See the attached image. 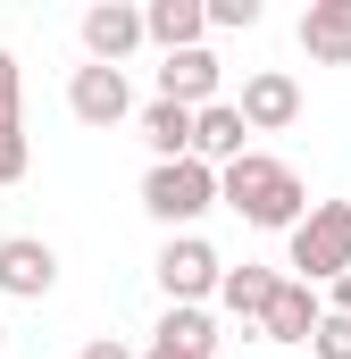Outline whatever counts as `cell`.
I'll use <instances>...</instances> for the list:
<instances>
[{"mask_svg":"<svg viewBox=\"0 0 351 359\" xmlns=\"http://www.w3.org/2000/svg\"><path fill=\"white\" fill-rule=\"evenodd\" d=\"M326 318V301L310 292V284H276V301H267V318H260V343H310V326Z\"/></svg>","mask_w":351,"mask_h":359,"instance_id":"cell-12","label":"cell"},{"mask_svg":"<svg viewBox=\"0 0 351 359\" xmlns=\"http://www.w3.org/2000/svg\"><path fill=\"white\" fill-rule=\"evenodd\" d=\"M84 359H134V351H126L117 334H92V343H84Z\"/></svg>","mask_w":351,"mask_h":359,"instance_id":"cell-22","label":"cell"},{"mask_svg":"<svg viewBox=\"0 0 351 359\" xmlns=\"http://www.w3.org/2000/svg\"><path fill=\"white\" fill-rule=\"evenodd\" d=\"M218 201L243 226H267V234H293L310 217V184L293 176L284 159H267V151H243L234 168H218Z\"/></svg>","mask_w":351,"mask_h":359,"instance_id":"cell-1","label":"cell"},{"mask_svg":"<svg viewBox=\"0 0 351 359\" xmlns=\"http://www.w3.org/2000/svg\"><path fill=\"white\" fill-rule=\"evenodd\" d=\"M234 117H243L251 134H284V126L301 117V84H293L284 67H260V76H243V100H234Z\"/></svg>","mask_w":351,"mask_h":359,"instance_id":"cell-5","label":"cell"},{"mask_svg":"<svg viewBox=\"0 0 351 359\" xmlns=\"http://www.w3.org/2000/svg\"><path fill=\"white\" fill-rule=\"evenodd\" d=\"M218 76H226V67L209 59V42H201V50H168V59H159V100L209 109V100H218Z\"/></svg>","mask_w":351,"mask_h":359,"instance_id":"cell-10","label":"cell"},{"mask_svg":"<svg viewBox=\"0 0 351 359\" xmlns=\"http://www.w3.org/2000/svg\"><path fill=\"white\" fill-rule=\"evenodd\" d=\"M284 268H293V284H310V292L351 268V201H310V217L284 234Z\"/></svg>","mask_w":351,"mask_h":359,"instance_id":"cell-2","label":"cell"},{"mask_svg":"<svg viewBox=\"0 0 351 359\" xmlns=\"http://www.w3.org/2000/svg\"><path fill=\"white\" fill-rule=\"evenodd\" d=\"M25 168H34V151H25V126H17V117H0V184H17Z\"/></svg>","mask_w":351,"mask_h":359,"instance_id":"cell-19","label":"cell"},{"mask_svg":"<svg viewBox=\"0 0 351 359\" xmlns=\"http://www.w3.org/2000/svg\"><path fill=\"white\" fill-rule=\"evenodd\" d=\"M84 50H92V67L134 59V50H143V8H134V0H92L84 8Z\"/></svg>","mask_w":351,"mask_h":359,"instance_id":"cell-6","label":"cell"},{"mask_svg":"<svg viewBox=\"0 0 351 359\" xmlns=\"http://www.w3.org/2000/svg\"><path fill=\"white\" fill-rule=\"evenodd\" d=\"M151 351H168V359H209V351H218V318H209V309H168Z\"/></svg>","mask_w":351,"mask_h":359,"instance_id":"cell-16","label":"cell"},{"mask_svg":"<svg viewBox=\"0 0 351 359\" xmlns=\"http://www.w3.org/2000/svg\"><path fill=\"white\" fill-rule=\"evenodd\" d=\"M51 284H59V251H51L42 234H8V243H0V292H8V301H42Z\"/></svg>","mask_w":351,"mask_h":359,"instance_id":"cell-7","label":"cell"},{"mask_svg":"<svg viewBox=\"0 0 351 359\" xmlns=\"http://www.w3.org/2000/svg\"><path fill=\"white\" fill-rule=\"evenodd\" d=\"M143 359H168V351H143Z\"/></svg>","mask_w":351,"mask_h":359,"instance_id":"cell-24","label":"cell"},{"mask_svg":"<svg viewBox=\"0 0 351 359\" xmlns=\"http://www.w3.org/2000/svg\"><path fill=\"white\" fill-rule=\"evenodd\" d=\"M151 276H159V292H168V309H201L209 292H218V276H226V259L201 243V234H168L159 243V259H151Z\"/></svg>","mask_w":351,"mask_h":359,"instance_id":"cell-4","label":"cell"},{"mask_svg":"<svg viewBox=\"0 0 351 359\" xmlns=\"http://www.w3.org/2000/svg\"><path fill=\"white\" fill-rule=\"evenodd\" d=\"M201 25L209 34H251L260 25V0H201Z\"/></svg>","mask_w":351,"mask_h":359,"instance_id":"cell-17","label":"cell"},{"mask_svg":"<svg viewBox=\"0 0 351 359\" xmlns=\"http://www.w3.org/2000/svg\"><path fill=\"white\" fill-rule=\"evenodd\" d=\"M310 359H351V318H335V309H326V318L310 326Z\"/></svg>","mask_w":351,"mask_h":359,"instance_id":"cell-18","label":"cell"},{"mask_svg":"<svg viewBox=\"0 0 351 359\" xmlns=\"http://www.w3.org/2000/svg\"><path fill=\"white\" fill-rule=\"evenodd\" d=\"M134 126H143V142H151V168H159V159H192V109H176V100H143Z\"/></svg>","mask_w":351,"mask_h":359,"instance_id":"cell-13","label":"cell"},{"mask_svg":"<svg viewBox=\"0 0 351 359\" xmlns=\"http://www.w3.org/2000/svg\"><path fill=\"white\" fill-rule=\"evenodd\" d=\"M17 100H25V67L0 50V117H17Z\"/></svg>","mask_w":351,"mask_h":359,"instance_id":"cell-20","label":"cell"},{"mask_svg":"<svg viewBox=\"0 0 351 359\" xmlns=\"http://www.w3.org/2000/svg\"><path fill=\"white\" fill-rule=\"evenodd\" d=\"M143 209H151L168 234H192V217L218 209V168H201V159H159V168L143 176Z\"/></svg>","mask_w":351,"mask_h":359,"instance_id":"cell-3","label":"cell"},{"mask_svg":"<svg viewBox=\"0 0 351 359\" xmlns=\"http://www.w3.org/2000/svg\"><path fill=\"white\" fill-rule=\"evenodd\" d=\"M301 50L318 67H351V0H310L301 8Z\"/></svg>","mask_w":351,"mask_h":359,"instance_id":"cell-11","label":"cell"},{"mask_svg":"<svg viewBox=\"0 0 351 359\" xmlns=\"http://www.w3.org/2000/svg\"><path fill=\"white\" fill-rule=\"evenodd\" d=\"M201 0H151L143 8V42H159V50H201Z\"/></svg>","mask_w":351,"mask_h":359,"instance_id":"cell-15","label":"cell"},{"mask_svg":"<svg viewBox=\"0 0 351 359\" xmlns=\"http://www.w3.org/2000/svg\"><path fill=\"white\" fill-rule=\"evenodd\" d=\"M276 284H284L276 268H251V259H243V268H226V276H218V301H226V318L260 326V318H267V301H276Z\"/></svg>","mask_w":351,"mask_h":359,"instance_id":"cell-14","label":"cell"},{"mask_svg":"<svg viewBox=\"0 0 351 359\" xmlns=\"http://www.w3.org/2000/svg\"><path fill=\"white\" fill-rule=\"evenodd\" d=\"M326 309H335V318H351V268L335 276V284H326Z\"/></svg>","mask_w":351,"mask_h":359,"instance_id":"cell-21","label":"cell"},{"mask_svg":"<svg viewBox=\"0 0 351 359\" xmlns=\"http://www.w3.org/2000/svg\"><path fill=\"white\" fill-rule=\"evenodd\" d=\"M0 351H8V326H0Z\"/></svg>","mask_w":351,"mask_h":359,"instance_id":"cell-23","label":"cell"},{"mask_svg":"<svg viewBox=\"0 0 351 359\" xmlns=\"http://www.w3.org/2000/svg\"><path fill=\"white\" fill-rule=\"evenodd\" d=\"M243 151H251V126L234 117V100L192 109V159H201V168H234Z\"/></svg>","mask_w":351,"mask_h":359,"instance_id":"cell-9","label":"cell"},{"mask_svg":"<svg viewBox=\"0 0 351 359\" xmlns=\"http://www.w3.org/2000/svg\"><path fill=\"white\" fill-rule=\"evenodd\" d=\"M67 109H76L84 126H126V117H134L126 67H76V76H67Z\"/></svg>","mask_w":351,"mask_h":359,"instance_id":"cell-8","label":"cell"}]
</instances>
